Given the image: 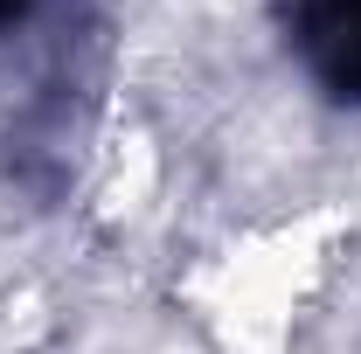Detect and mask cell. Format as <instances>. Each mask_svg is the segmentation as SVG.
<instances>
[{
  "label": "cell",
  "instance_id": "6da1fadb",
  "mask_svg": "<svg viewBox=\"0 0 361 354\" xmlns=\"http://www.w3.org/2000/svg\"><path fill=\"white\" fill-rule=\"evenodd\" d=\"M348 243H355V209L306 202L209 243L174 278V299L209 354H299V326Z\"/></svg>",
  "mask_w": 361,
  "mask_h": 354
},
{
  "label": "cell",
  "instance_id": "7a4b0ae2",
  "mask_svg": "<svg viewBox=\"0 0 361 354\" xmlns=\"http://www.w3.org/2000/svg\"><path fill=\"white\" fill-rule=\"evenodd\" d=\"M153 195H160V139L146 126H111L104 153H97V209L133 222L153 209Z\"/></svg>",
  "mask_w": 361,
  "mask_h": 354
}]
</instances>
